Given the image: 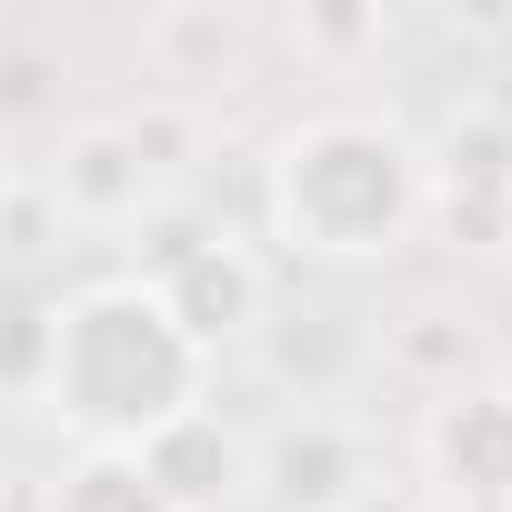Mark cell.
<instances>
[{
    "mask_svg": "<svg viewBox=\"0 0 512 512\" xmlns=\"http://www.w3.org/2000/svg\"><path fill=\"white\" fill-rule=\"evenodd\" d=\"M41 402L81 452H151L211 402V352L151 292V272L81 282L41 332Z\"/></svg>",
    "mask_w": 512,
    "mask_h": 512,
    "instance_id": "obj_1",
    "label": "cell"
},
{
    "mask_svg": "<svg viewBox=\"0 0 512 512\" xmlns=\"http://www.w3.org/2000/svg\"><path fill=\"white\" fill-rule=\"evenodd\" d=\"M0 512H21V502H11V482H0Z\"/></svg>",
    "mask_w": 512,
    "mask_h": 512,
    "instance_id": "obj_13",
    "label": "cell"
},
{
    "mask_svg": "<svg viewBox=\"0 0 512 512\" xmlns=\"http://www.w3.org/2000/svg\"><path fill=\"white\" fill-rule=\"evenodd\" d=\"M422 221H442L472 251H512V121L472 111L442 151H422Z\"/></svg>",
    "mask_w": 512,
    "mask_h": 512,
    "instance_id": "obj_5",
    "label": "cell"
},
{
    "mask_svg": "<svg viewBox=\"0 0 512 512\" xmlns=\"http://www.w3.org/2000/svg\"><path fill=\"white\" fill-rule=\"evenodd\" d=\"M141 51H151V71L171 81V101H191L201 81H231L251 41H241L231 11H151V21H141Z\"/></svg>",
    "mask_w": 512,
    "mask_h": 512,
    "instance_id": "obj_9",
    "label": "cell"
},
{
    "mask_svg": "<svg viewBox=\"0 0 512 512\" xmlns=\"http://www.w3.org/2000/svg\"><path fill=\"white\" fill-rule=\"evenodd\" d=\"M251 482H262L282 512H352L382 472H372V442L342 412H302L272 442H251Z\"/></svg>",
    "mask_w": 512,
    "mask_h": 512,
    "instance_id": "obj_6",
    "label": "cell"
},
{
    "mask_svg": "<svg viewBox=\"0 0 512 512\" xmlns=\"http://www.w3.org/2000/svg\"><path fill=\"white\" fill-rule=\"evenodd\" d=\"M191 151H201V111L171 101V91H151L141 111L81 121V131L61 141L51 191H61L71 221H91V231H131V221H151V211L191 181Z\"/></svg>",
    "mask_w": 512,
    "mask_h": 512,
    "instance_id": "obj_3",
    "label": "cell"
},
{
    "mask_svg": "<svg viewBox=\"0 0 512 512\" xmlns=\"http://www.w3.org/2000/svg\"><path fill=\"white\" fill-rule=\"evenodd\" d=\"M302 41H322V51H352V41H372V21H302Z\"/></svg>",
    "mask_w": 512,
    "mask_h": 512,
    "instance_id": "obj_11",
    "label": "cell"
},
{
    "mask_svg": "<svg viewBox=\"0 0 512 512\" xmlns=\"http://www.w3.org/2000/svg\"><path fill=\"white\" fill-rule=\"evenodd\" d=\"M352 512H412V502H402V492H382V482H372V492H362V502H352Z\"/></svg>",
    "mask_w": 512,
    "mask_h": 512,
    "instance_id": "obj_12",
    "label": "cell"
},
{
    "mask_svg": "<svg viewBox=\"0 0 512 512\" xmlns=\"http://www.w3.org/2000/svg\"><path fill=\"white\" fill-rule=\"evenodd\" d=\"M151 292L181 312V332H191L201 352L262 322V262H251L241 241H221V251L201 241V251H181V262H161V272H151Z\"/></svg>",
    "mask_w": 512,
    "mask_h": 512,
    "instance_id": "obj_8",
    "label": "cell"
},
{
    "mask_svg": "<svg viewBox=\"0 0 512 512\" xmlns=\"http://www.w3.org/2000/svg\"><path fill=\"white\" fill-rule=\"evenodd\" d=\"M141 472H151V492H161V512H231L241 492H251V442L201 402L191 422H171L151 452H131Z\"/></svg>",
    "mask_w": 512,
    "mask_h": 512,
    "instance_id": "obj_7",
    "label": "cell"
},
{
    "mask_svg": "<svg viewBox=\"0 0 512 512\" xmlns=\"http://www.w3.org/2000/svg\"><path fill=\"white\" fill-rule=\"evenodd\" d=\"M422 472H432L442 512H512V392L452 382L422 422Z\"/></svg>",
    "mask_w": 512,
    "mask_h": 512,
    "instance_id": "obj_4",
    "label": "cell"
},
{
    "mask_svg": "<svg viewBox=\"0 0 512 512\" xmlns=\"http://www.w3.org/2000/svg\"><path fill=\"white\" fill-rule=\"evenodd\" d=\"M41 512H161V492H151V472H141L131 452H81V462L41 492Z\"/></svg>",
    "mask_w": 512,
    "mask_h": 512,
    "instance_id": "obj_10",
    "label": "cell"
},
{
    "mask_svg": "<svg viewBox=\"0 0 512 512\" xmlns=\"http://www.w3.org/2000/svg\"><path fill=\"white\" fill-rule=\"evenodd\" d=\"M262 211L302 262H382L422 231V141L392 111H312L272 141Z\"/></svg>",
    "mask_w": 512,
    "mask_h": 512,
    "instance_id": "obj_2",
    "label": "cell"
}]
</instances>
